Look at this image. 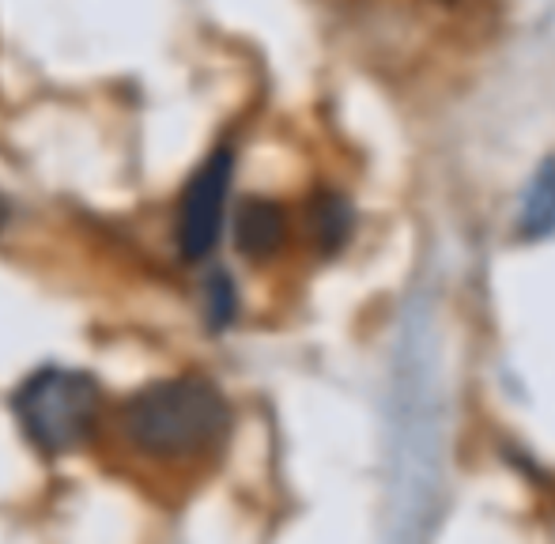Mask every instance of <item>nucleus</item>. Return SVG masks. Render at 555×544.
Wrapping results in <instances>:
<instances>
[{"label": "nucleus", "instance_id": "f257e3e1", "mask_svg": "<svg viewBox=\"0 0 555 544\" xmlns=\"http://www.w3.org/2000/svg\"><path fill=\"white\" fill-rule=\"evenodd\" d=\"M231 409L208 378L182 375L144 386L121 405V431L137 450L155 457L205 454L227 435Z\"/></svg>", "mask_w": 555, "mask_h": 544}, {"label": "nucleus", "instance_id": "f03ea898", "mask_svg": "<svg viewBox=\"0 0 555 544\" xmlns=\"http://www.w3.org/2000/svg\"><path fill=\"white\" fill-rule=\"evenodd\" d=\"M103 393L95 378L68 367H42L15 393V416L30 446L46 457L68 454L95 435Z\"/></svg>", "mask_w": 555, "mask_h": 544}, {"label": "nucleus", "instance_id": "7ed1b4c3", "mask_svg": "<svg viewBox=\"0 0 555 544\" xmlns=\"http://www.w3.org/2000/svg\"><path fill=\"white\" fill-rule=\"evenodd\" d=\"M231 174L234 152L231 147H216L197 167V174L185 182L182 208H178V250H182L185 261H205L220 243Z\"/></svg>", "mask_w": 555, "mask_h": 544}, {"label": "nucleus", "instance_id": "20e7f679", "mask_svg": "<svg viewBox=\"0 0 555 544\" xmlns=\"http://www.w3.org/2000/svg\"><path fill=\"white\" fill-rule=\"evenodd\" d=\"M284 235H287V220L276 200H264V197L242 200L238 216H234V243H238L242 258L249 261L272 258L284 246Z\"/></svg>", "mask_w": 555, "mask_h": 544}, {"label": "nucleus", "instance_id": "39448f33", "mask_svg": "<svg viewBox=\"0 0 555 544\" xmlns=\"http://www.w3.org/2000/svg\"><path fill=\"white\" fill-rule=\"evenodd\" d=\"M310 231H314V243L322 246L325 254L340 250L351 235V208L340 193H318L314 205H310L307 216Z\"/></svg>", "mask_w": 555, "mask_h": 544}, {"label": "nucleus", "instance_id": "423d86ee", "mask_svg": "<svg viewBox=\"0 0 555 544\" xmlns=\"http://www.w3.org/2000/svg\"><path fill=\"white\" fill-rule=\"evenodd\" d=\"M555 231V159L537 170L533 185L526 193V208H521V235L544 238Z\"/></svg>", "mask_w": 555, "mask_h": 544}, {"label": "nucleus", "instance_id": "0eeeda50", "mask_svg": "<svg viewBox=\"0 0 555 544\" xmlns=\"http://www.w3.org/2000/svg\"><path fill=\"white\" fill-rule=\"evenodd\" d=\"M238 314V292H234L227 272H212L205 280V318L212 329H227Z\"/></svg>", "mask_w": 555, "mask_h": 544}, {"label": "nucleus", "instance_id": "6e6552de", "mask_svg": "<svg viewBox=\"0 0 555 544\" xmlns=\"http://www.w3.org/2000/svg\"><path fill=\"white\" fill-rule=\"evenodd\" d=\"M4 220H8V208H4V205H0V228H4Z\"/></svg>", "mask_w": 555, "mask_h": 544}]
</instances>
